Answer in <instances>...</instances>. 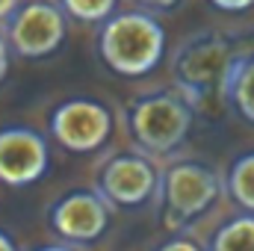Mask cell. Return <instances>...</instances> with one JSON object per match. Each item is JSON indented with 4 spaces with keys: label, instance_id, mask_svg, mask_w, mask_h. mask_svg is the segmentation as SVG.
<instances>
[{
    "label": "cell",
    "instance_id": "20",
    "mask_svg": "<svg viewBox=\"0 0 254 251\" xmlns=\"http://www.w3.org/2000/svg\"><path fill=\"white\" fill-rule=\"evenodd\" d=\"M36 251H74V249H68V246H42Z\"/></svg>",
    "mask_w": 254,
    "mask_h": 251
},
{
    "label": "cell",
    "instance_id": "5",
    "mask_svg": "<svg viewBox=\"0 0 254 251\" xmlns=\"http://www.w3.org/2000/svg\"><path fill=\"white\" fill-rule=\"evenodd\" d=\"M113 130L110 110L92 98H71L60 104L51 116V133L65 151L92 154L98 151Z\"/></svg>",
    "mask_w": 254,
    "mask_h": 251
},
{
    "label": "cell",
    "instance_id": "16",
    "mask_svg": "<svg viewBox=\"0 0 254 251\" xmlns=\"http://www.w3.org/2000/svg\"><path fill=\"white\" fill-rule=\"evenodd\" d=\"M145 9H151V12H166V9H175L181 0H139Z\"/></svg>",
    "mask_w": 254,
    "mask_h": 251
},
{
    "label": "cell",
    "instance_id": "3",
    "mask_svg": "<svg viewBox=\"0 0 254 251\" xmlns=\"http://www.w3.org/2000/svg\"><path fill=\"white\" fill-rule=\"evenodd\" d=\"M65 9L36 0L21 6L6 27V42L18 57L27 60H42L51 57L65 39Z\"/></svg>",
    "mask_w": 254,
    "mask_h": 251
},
{
    "label": "cell",
    "instance_id": "2",
    "mask_svg": "<svg viewBox=\"0 0 254 251\" xmlns=\"http://www.w3.org/2000/svg\"><path fill=\"white\" fill-rule=\"evenodd\" d=\"M192 98L187 92L145 95L130 107V133L148 154L175 151L192 127Z\"/></svg>",
    "mask_w": 254,
    "mask_h": 251
},
{
    "label": "cell",
    "instance_id": "13",
    "mask_svg": "<svg viewBox=\"0 0 254 251\" xmlns=\"http://www.w3.org/2000/svg\"><path fill=\"white\" fill-rule=\"evenodd\" d=\"M116 3H119V0H63V9L71 18H77V21L98 24V21L113 18Z\"/></svg>",
    "mask_w": 254,
    "mask_h": 251
},
{
    "label": "cell",
    "instance_id": "11",
    "mask_svg": "<svg viewBox=\"0 0 254 251\" xmlns=\"http://www.w3.org/2000/svg\"><path fill=\"white\" fill-rule=\"evenodd\" d=\"M210 251H254V213H243L222 225L210 243Z\"/></svg>",
    "mask_w": 254,
    "mask_h": 251
},
{
    "label": "cell",
    "instance_id": "19",
    "mask_svg": "<svg viewBox=\"0 0 254 251\" xmlns=\"http://www.w3.org/2000/svg\"><path fill=\"white\" fill-rule=\"evenodd\" d=\"M0 251H18V249H15V243H12L3 231H0Z\"/></svg>",
    "mask_w": 254,
    "mask_h": 251
},
{
    "label": "cell",
    "instance_id": "1",
    "mask_svg": "<svg viewBox=\"0 0 254 251\" xmlns=\"http://www.w3.org/2000/svg\"><path fill=\"white\" fill-rule=\"evenodd\" d=\"M98 54L110 71L122 77H145L166 54V30L148 12H119L104 21Z\"/></svg>",
    "mask_w": 254,
    "mask_h": 251
},
{
    "label": "cell",
    "instance_id": "18",
    "mask_svg": "<svg viewBox=\"0 0 254 251\" xmlns=\"http://www.w3.org/2000/svg\"><path fill=\"white\" fill-rule=\"evenodd\" d=\"M18 0H0V21H9L15 12H18Z\"/></svg>",
    "mask_w": 254,
    "mask_h": 251
},
{
    "label": "cell",
    "instance_id": "6",
    "mask_svg": "<svg viewBox=\"0 0 254 251\" xmlns=\"http://www.w3.org/2000/svg\"><path fill=\"white\" fill-rule=\"evenodd\" d=\"M160 187L172 219L190 222L207 207H213V201L222 192V181L204 163H175L172 169H166Z\"/></svg>",
    "mask_w": 254,
    "mask_h": 251
},
{
    "label": "cell",
    "instance_id": "15",
    "mask_svg": "<svg viewBox=\"0 0 254 251\" xmlns=\"http://www.w3.org/2000/svg\"><path fill=\"white\" fill-rule=\"evenodd\" d=\"M157 251H201L192 240H184V237H175V240H169V243H163Z\"/></svg>",
    "mask_w": 254,
    "mask_h": 251
},
{
    "label": "cell",
    "instance_id": "7",
    "mask_svg": "<svg viewBox=\"0 0 254 251\" xmlns=\"http://www.w3.org/2000/svg\"><path fill=\"white\" fill-rule=\"evenodd\" d=\"M51 154L48 142L30 127H3L0 130V184L30 187L48 172Z\"/></svg>",
    "mask_w": 254,
    "mask_h": 251
},
{
    "label": "cell",
    "instance_id": "9",
    "mask_svg": "<svg viewBox=\"0 0 254 251\" xmlns=\"http://www.w3.org/2000/svg\"><path fill=\"white\" fill-rule=\"evenodd\" d=\"M110 225V201L101 192H71L51 210V228L71 243H92Z\"/></svg>",
    "mask_w": 254,
    "mask_h": 251
},
{
    "label": "cell",
    "instance_id": "12",
    "mask_svg": "<svg viewBox=\"0 0 254 251\" xmlns=\"http://www.w3.org/2000/svg\"><path fill=\"white\" fill-rule=\"evenodd\" d=\"M228 192L246 213H254V151L234 160L228 172Z\"/></svg>",
    "mask_w": 254,
    "mask_h": 251
},
{
    "label": "cell",
    "instance_id": "4",
    "mask_svg": "<svg viewBox=\"0 0 254 251\" xmlns=\"http://www.w3.org/2000/svg\"><path fill=\"white\" fill-rule=\"evenodd\" d=\"M237 63L228 39L222 36H195L190 39L178 57H175V74L184 92H207L213 86L225 89V80Z\"/></svg>",
    "mask_w": 254,
    "mask_h": 251
},
{
    "label": "cell",
    "instance_id": "14",
    "mask_svg": "<svg viewBox=\"0 0 254 251\" xmlns=\"http://www.w3.org/2000/svg\"><path fill=\"white\" fill-rule=\"evenodd\" d=\"M210 3L222 12H246L254 6V0H210Z\"/></svg>",
    "mask_w": 254,
    "mask_h": 251
},
{
    "label": "cell",
    "instance_id": "8",
    "mask_svg": "<svg viewBox=\"0 0 254 251\" xmlns=\"http://www.w3.org/2000/svg\"><path fill=\"white\" fill-rule=\"evenodd\" d=\"M98 192L110 204L139 207L148 198H154V192H157V172L139 154H119V157H113L104 166Z\"/></svg>",
    "mask_w": 254,
    "mask_h": 251
},
{
    "label": "cell",
    "instance_id": "10",
    "mask_svg": "<svg viewBox=\"0 0 254 251\" xmlns=\"http://www.w3.org/2000/svg\"><path fill=\"white\" fill-rule=\"evenodd\" d=\"M225 95L237 107V113L254 125V57H237L225 80Z\"/></svg>",
    "mask_w": 254,
    "mask_h": 251
},
{
    "label": "cell",
    "instance_id": "17",
    "mask_svg": "<svg viewBox=\"0 0 254 251\" xmlns=\"http://www.w3.org/2000/svg\"><path fill=\"white\" fill-rule=\"evenodd\" d=\"M6 74H9V42L0 36V83L6 80Z\"/></svg>",
    "mask_w": 254,
    "mask_h": 251
}]
</instances>
